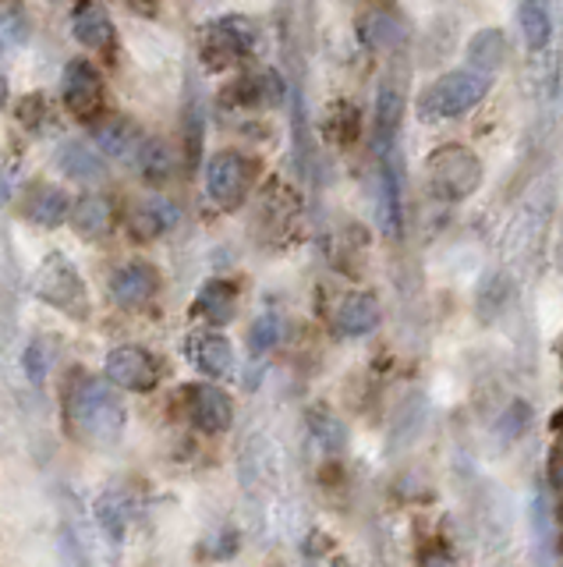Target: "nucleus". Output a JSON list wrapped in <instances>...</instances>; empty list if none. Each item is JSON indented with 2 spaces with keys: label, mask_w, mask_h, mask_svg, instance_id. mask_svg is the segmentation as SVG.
<instances>
[{
  "label": "nucleus",
  "mask_w": 563,
  "mask_h": 567,
  "mask_svg": "<svg viewBox=\"0 0 563 567\" xmlns=\"http://www.w3.org/2000/svg\"><path fill=\"white\" fill-rule=\"evenodd\" d=\"M383 319V308H380V299L369 291H351L344 294L333 308V330L341 337H369L375 327H380Z\"/></svg>",
  "instance_id": "nucleus-18"
},
{
  "label": "nucleus",
  "mask_w": 563,
  "mask_h": 567,
  "mask_svg": "<svg viewBox=\"0 0 563 567\" xmlns=\"http://www.w3.org/2000/svg\"><path fill=\"white\" fill-rule=\"evenodd\" d=\"M22 366H25V376H29L36 387L47 380V373L53 366V351H50V344L43 341V337L29 341V348H25V355H22Z\"/></svg>",
  "instance_id": "nucleus-35"
},
{
  "label": "nucleus",
  "mask_w": 563,
  "mask_h": 567,
  "mask_svg": "<svg viewBox=\"0 0 563 567\" xmlns=\"http://www.w3.org/2000/svg\"><path fill=\"white\" fill-rule=\"evenodd\" d=\"M422 423H425V398L408 394V401L400 404V412L394 418V440L400 437V443H411L422 433Z\"/></svg>",
  "instance_id": "nucleus-34"
},
{
  "label": "nucleus",
  "mask_w": 563,
  "mask_h": 567,
  "mask_svg": "<svg viewBox=\"0 0 563 567\" xmlns=\"http://www.w3.org/2000/svg\"><path fill=\"white\" fill-rule=\"evenodd\" d=\"M419 567H458V560H453L447 550H428L419 560Z\"/></svg>",
  "instance_id": "nucleus-36"
},
{
  "label": "nucleus",
  "mask_w": 563,
  "mask_h": 567,
  "mask_svg": "<svg viewBox=\"0 0 563 567\" xmlns=\"http://www.w3.org/2000/svg\"><path fill=\"white\" fill-rule=\"evenodd\" d=\"M553 429H563V408L556 412V418H553Z\"/></svg>",
  "instance_id": "nucleus-39"
},
{
  "label": "nucleus",
  "mask_w": 563,
  "mask_h": 567,
  "mask_svg": "<svg viewBox=\"0 0 563 567\" xmlns=\"http://www.w3.org/2000/svg\"><path fill=\"white\" fill-rule=\"evenodd\" d=\"M553 210H556V181L539 178L532 185V192L525 196V202L517 206L514 220L507 224V235H503L507 260H514V263L528 260L546 235V224L553 220Z\"/></svg>",
  "instance_id": "nucleus-4"
},
{
  "label": "nucleus",
  "mask_w": 563,
  "mask_h": 567,
  "mask_svg": "<svg viewBox=\"0 0 563 567\" xmlns=\"http://www.w3.org/2000/svg\"><path fill=\"white\" fill-rule=\"evenodd\" d=\"M327 131L330 139L337 146H351L361 131V117H358V106L347 103V100H337L330 106V121H327Z\"/></svg>",
  "instance_id": "nucleus-33"
},
{
  "label": "nucleus",
  "mask_w": 563,
  "mask_h": 567,
  "mask_svg": "<svg viewBox=\"0 0 563 567\" xmlns=\"http://www.w3.org/2000/svg\"><path fill=\"white\" fill-rule=\"evenodd\" d=\"M103 380L128 394H150L159 387V362L139 344H120L103 362Z\"/></svg>",
  "instance_id": "nucleus-10"
},
{
  "label": "nucleus",
  "mask_w": 563,
  "mask_h": 567,
  "mask_svg": "<svg viewBox=\"0 0 563 567\" xmlns=\"http://www.w3.org/2000/svg\"><path fill=\"white\" fill-rule=\"evenodd\" d=\"M428 192L439 202H464L482 188V160L468 146H439L425 160Z\"/></svg>",
  "instance_id": "nucleus-3"
},
{
  "label": "nucleus",
  "mask_w": 563,
  "mask_h": 567,
  "mask_svg": "<svg viewBox=\"0 0 563 567\" xmlns=\"http://www.w3.org/2000/svg\"><path fill=\"white\" fill-rule=\"evenodd\" d=\"M489 86L492 78L472 72V67H458V72H447L439 75L436 83H428L419 100H414V114L422 121H450V117H461L468 111L489 97Z\"/></svg>",
  "instance_id": "nucleus-2"
},
{
  "label": "nucleus",
  "mask_w": 563,
  "mask_h": 567,
  "mask_svg": "<svg viewBox=\"0 0 563 567\" xmlns=\"http://www.w3.org/2000/svg\"><path fill=\"white\" fill-rule=\"evenodd\" d=\"M358 39L369 50H397L408 39V22L397 15L394 8H372L358 22Z\"/></svg>",
  "instance_id": "nucleus-22"
},
{
  "label": "nucleus",
  "mask_w": 563,
  "mask_h": 567,
  "mask_svg": "<svg viewBox=\"0 0 563 567\" xmlns=\"http://www.w3.org/2000/svg\"><path fill=\"white\" fill-rule=\"evenodd\" d=\"M528 529H532V553L539 567L553 564L556 553V515H553V496L539 482L528 496Z\"/></svg>",
  "instance_id": "nucleus-17"
},
{
  "label": "nucleus",
  "mask_w": 563,
  "mask_h": 567,
  "mask_svg": "<svg viewBox=\"0 0 563 567\" xmlns=\"http://www.w3.org/2000/svg\"><path fill=\"white\" fill-rule=\"evenodd\" d=\"M61 100L68 106V114L97 125L103 121L106 92H103V75L89 61H68L61 72Z\"/></svg>",
  "instance_id": "nucleus-8"
},
{
  "label": "nucleus",
  "mask_w": 563,
  "mask_h": 567,
  "mask_svg": "<svg viewBox=\"0 0 563 567\" xmlns=\"http://www.w3.org/2000/svg\"><path fill=\"white\" fill-rule=\"evenodd\" d=\"M280 337H284V323H280V316L277 313H259L248 327V351L256 358L270 355V351L280 344Z\"/></svg>",
  "instance_id": "nucleus-32"
},
{
  "label": "nucleus",
  "mask_w": 563,
  "mask_h": 567,
  "mask_svg": "<svg viewBox=\"0 0 563 567\" xmlns=\"http://www.w3.org/2000/svg\"><path fill=\"white\" fill-rule=\"evenodd\" d=\"M131 501H128V493L125 490H106L97 496V521H100V529L114 539V543H120L128 532V525H131Z\"/></svg>",
  "instance_id": "nucleus-30"
},
{
  "label": "nucleus",
  "mask_w": 563,
  "mask_h": 567,
  "mask_svg": "<svg viewBox=\"0 0 563 567\" xmlns=\"http://www.w3.org/2000/svg\"><path fill=\"white\" fill-rule=\"evenodd\" d=\"M252 174L256 164L238 153V150H217L206 156L203 164V185H206V199L223 213H234L245 206L248 188H252Z\"/></svg>",
  "instance_id": "nucleus-5"
},
{
  "label": "nucleus",
  "mask_w": 563,
  "mask_h": 567,
  "mask_svg": "<svg viewBox=\"0 0 563 567\" xmlns=\"http://www.w3.org/2000/svg\"><path fill=\"white\" fill-rule=\"evenodd\" d=\"M553 482L560 486V490H563V454H560L556 462H553Z\"/></svg>",
  "instance_id": "nucleus-38"
},
{
  "label": "nucleus",
  "mask_w": 563,
  "mask_h": 567,
  "mask_svg": "<svg viewBox=\"0 0 563 567\" xmlns=\"http://www.w3.org/2000/svg\"><path fill=\"white\" fill-rule=\"evenodd\" d=\"M517 29L521 39L532 58H542L553 47V36H556V22H553V8L542 4V0H525L517 4Z\"/></svg>",
  "instance_id": "nucleus-26"
},
{
  "label": "nucleus",
  "mask_w": 563,
  "mask_h": 567,
  "mask_svg": "<svg viewBox=\"0 0 563 567\" xmlns=\"http://www.w3.org/2000/svg\"><path fill=\"white\" fill-rule=\"evenodd\" d=\"M553 266L563 274V220L556 227V238H553Z\"/></svg>",
  "instance_id": "nucleus-37"
},
{
  "label": "nucleus",
  "mask_w": 563,
  "mask_h": 567,
  "mask_svg": "<svg viewBox=\"0 0 563 567\" xmlns=\"http://www.w3.org/2000/svg\"><path fill=\"white\" fill-rule=\"evenodd\" d=\"M408 78L405 72H386L380 89H375L372 106V135H375V153H394L400 139V121L408 111Z\"/></svg>",
  "instance_id": "nucleus-9"
},
{
  "label": "nucleus",
  "mask_w": 563,
  "mask_h": 567,
  "mask_svg": "<svg viewBox=\"0 0 563 567\" xmlns=\"http://www.w3.org/2000/svg\"><path fill=\"white\" fill-rule=\"evenodd\" d=\"M181 224V206L174 199L167 196H150V199H142L131 206L128 213V238H136V241H156V238H164L170 235L174 227Z\"/></svg>",
  "instance_id": "nucleus-14"
},
{
  "label": "nucleus",
  "mask_w": 563,
  "mask_h": 567,
  "mask_svg": "<svg viewBox=\"0 0 563 567\" xmlns=\"http://www.w3.org/2000/svg\"><path fill=\"white\" fill-rule=\"evenodd\" d=\"M114 220H117V210H114V199L111 196H100V192H89L82 199L72 202V213H68V224L78 238L86 241H97L106 238L114 231Z\"/></svg>",
  "instance_id": "nucleus-20"
},
{
  "label": "nucleus",
  "mask_w": 563,
  "mask_h": 567,
  "mask_svg": "<svg viewBox=\"0 0 563 567\" xmlns=\"http://www.w3.org/2000/svg\"><path fill=\"white\" fill-rule=\"evenodd\" d=\"M535 426V408L525 401V398H511L500 408V415L492 418V433L500 440V448H514L521 443Z\"/></svg>",
  "instance_id": "nucleus-29"
},
{
  "label": "nucleus",
  "mask_w": 563,
  "mask_h": 567,
  "mask_svg": "<svg viewBox=\"0 0 563 567\" xmlns=\"http://www.w3.org/2000/svg\"><path fill=\"white\" fill-rule=\"evenodd\" d=\"M136 164L142 171V181L159 188V185H170L174 178H178L181 156H178V150H174L167 139H145L139 156H136Z\"/></svg>",
  "instance_id": "nucleus-27"
},
{
  "label": "nucleus",
  "mask_w": 563,
  "mask_h": 567,
  "mask_svg": "<svg viewBox=\"0 0 563 567\" xmlns=\"http://www.w3.org/2000/svg\"><path fill=\"white\" fill-rule=\"evenodd\" d=\"M184 355L199 373L209 376V380H223V376L234 373V344L227 341L223 330H213V327L192 330L184 337Z\"/></svg>",
  "instance_id": "nucleus-13"
},
{
  "label": "nucleus",
  "mask_w": 563,
  "mask_h": 567,
  "mask_svg": "<svg viewBox=\"0 0 563 567\" xmlns=\"http://www.w3.org/2000/svg\"><path fill=\"white\" fill-rule=\"evenodd\" d=\"M464 58H468L464 67H472V72L492 78L507 64V58H511V43H507V33L496 29V25H486V29H478L472 39H468Z\"/></svg>",
  "instance_id": "nucleus-25"
},
{
  "label": "nucleus",
  "mask_w": 563,
  "mask_h": 567,
  "mask_svg": "<svg viewBox=\"0 0 563 567\" xmlns=\"http://www.w3.org/2000/svg\"><path fill=\"white\" fill-rule=\"evenodd\" d=\"M514 294H517V284L511 269H489L486 277L478 280V291H475V313L482 323H496L500 316L511 313L514 305Z\"/></svg>",
  "instance_id": "nucleus-23"
},
{
  "label": "nucleus",
  "mask_w": 563,
  "mask_h": 567,
  "mask_svg": "<svg viewBox=\"0 0 563 567\" xmlns=\"http://www.w3.org/2000/svg\"><path fill=\"white\" fill-rule=\"evenodd\" d=\"M68 213H72V199L57 185L39 181L22 196V217L36 227H47V231L61 227L64 220H68Z\"/></svg>",
  "instance_id": "nucleus-19"
},
{
  "label": "nucleus",
  "mask_w": 563,
  "mask_h": 567,
  "mask_svg": "<svg viewBox=\"0 0 563 567\" xmlns=\"http://www.w3.org/2000/svg\"><path fill=\"white\" fill-rule=\"evenodd\" d=\"M252 47H256V22L241 15H227L206 25L199 53H203V64L209 72H223V67H231L245 58V53H252Z\"/></svg>",
  "instance_id": "nucleus-7"
},
{
  "label": "nucleus",
  "mask_w": 563,
  "mask_h": 567,
  "mask_svg": "<svg viewBox=\"0 0 563 567\" xmlns=\"http://www.w3.org/2000/svg\"><path fill=\"white\" fill-rule=\"evenodd\" d=\"M159 288H164V274L150 260H128L111 274V299L128 313L150 305Z\"/></svg>",
  "instance_id": "nucleus-12"
},
{
  "label": "nucleus",
  "mask_w": 563,
  "mask_h": 567,
  "mask_svg": "<svg viewBox=\"0 0 563 567\" xmlns=\"http://www.w3.org/2000/svg\"><path fill=\"white\" fill-rule=\"evenodd\" d=\"M33 291L39 302H47L53 308H61L64 316H86L89 313V291L82 274L64 260V255H47L39 263L33 277Z\"/></svg>",
  "instance_id": "nucleus-6"
},
{
  "label": "nucleus",
  "mask_w": 563,
  "mask_h": 567,
  "mask_svg": "<svg viewBox=\"0 0 563 567\" xmlns=\"http://www.w3.org/2000/svg\"><path fill=\"white\" fill-rule=\"evenodd\" d=\"M308 429H312L316 443L327 454H341L347 448V429H344V423L333 412H327V408H312V412H308Z\"/></svg>",
  "instance_id": "nucleus-31"
},
{
  "label": "nucleus",
  "mask_w": 563,
  "mask_h": 567,
  "mask_svg": "<svg viewBox=\"0 0 563 567\" xmlns=\"http://www.w3.org/2000/svg\"><path fill=\"white\" fill-rule=\"evenodd\" d=\"M380 220L391 238L405 231V174H400V153L380 156Z\"/></svg>",
  "instance_id": "nucleus-15"
},
{
  "label": "nucleus",
  "mask_w": 563,
  "mask_h": 567,
  "mask_svg": "<svg viewBox=\"0 0 563 567\" xmlns=\"http://www.w3.org/2000/svg\"><path fill=\"white\" fill-rule=\"evenodd\" d=\"M195 316H203L213 330L227 327L238 316V288L231 280H209L195 299Z\"/></svg>",
  "instance_id": "nucleus-28"
},
{
  "label": "nucleus",
  "mask_w": 563,
  "mask_h": 567,
  "mask_svg": "<svg viewBox=\"0 0 563 567\" xmlns=\"http://www.w3.org/2000/svg\"><path fill=\"white\" fill-rule=\"evenodd\" d=\"M68 25H72L75 43H82L86 50H111L117 39V25L103 4H78L72 11Z\"/></svg>",
  "instance_id": "nucleus-21"
},
{
  "label": "nucleus",
  "mask_w": 563,
  "mask_h": 567,
  "mask_svg": "<svg viewBox=\"0 0 563 567\" xmlns=\"http://www.w3.org/2000/svg\"><path fill=\"white\" fill-rule=\"evenodd\" d=\"M57 171L78 185H100L106 178V160L86 139H68L57 150Z\"/></svg>",
  "instance_id": "nucleus-24"
},
{
  "label": "nucleus",
  "mask_w": 563,
  "mask_h": 567,
  "mask_svg": "<svg viewBox=\"0 0 563 567\" xmlns=\"http://www.w3.org/2000/svg\"><path fill=\"white\" fill-rule=\"evenodd\" d=\"M142 142L139 125L128 117H103L92 125V150L103 160H136Z\"/></svg>",
  "instance_id": "nucleus-16"
},
{
  "label": "nucleus",
  "mask_w": 563,
  "mask_h": 567,
  "mask_svg": "<svg viewBox=\"0 0 563 567\" xmlns=\"http://www.w3.org/2000/svg\"><path fill=\"white\" fill-rule=\"evenodd\" d=\"M68 418L75 426V433L86 443H97V448H111L120 437H125L128 426V408L125 401L117 398V390L103 380H92L82 376L72 394H68Z\"/></svg>",
  "instance_id": "nucleus-1"
},
{
  "label": "nucleus",
  "mask_w": 563,
  "mask_h": 567,
  "mask_svg": "<svg viewBox=\"0 0 563 567\" xmlns=\"http://www.w3.org/2000/svg\"><path fill=\"white\" fill-rule=\"evenodd\" d=\"M188 418L199 433H227L234 426V401L217 383H188L181 390Z\"/></svg>",
  "instance_id": "nucleus-11"
}]
</instances>
